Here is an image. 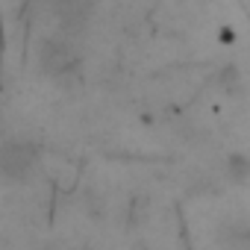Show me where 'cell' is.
Segmentation results:
<instances>
[{"label":"cell","mask_w":250,"mask_h":250,"mask_svg":"<svg viewBox=\"0 0 250 250\" xmlns=\"http://www.w3.org/2000/svg\"><path fill=\"white\" fill-rule=\"evenodd\" d=\"M36 159H39V147L36 145L12 139V142H6L3 147H0V174H6L12 180H21V177H27L36 168Z\"/></svg>","instance_id":"obj_1"},{"label":"cell","mask_w":250,"mask_h":250,"mask_svg":"<svg viewBox=\"0 0 250 250\" xmlns=\"http://www.w3.org/2000/svg\"><path fill=\"white\" fill-rule=\"evenodd\" d=\"M227 177H229V183L244 186L250 180V156L247 153H229L227 156Z\"/></svg>","instance_id":"obj_2"},{"label":"cell","mask_w":250,"mask_h":250,"mask_svg":"<svg viewBox=\"0 0 250 250\" xmlns=\"http://www.w3.org/2000/svg\"><path fill=\"white\" fill-rule=\"evenodd\" d=\"M232 39H235V33H232V30H221V42H227V44H229Z\"/></svg>","instance_id":"obj_3"}]
</instances>
